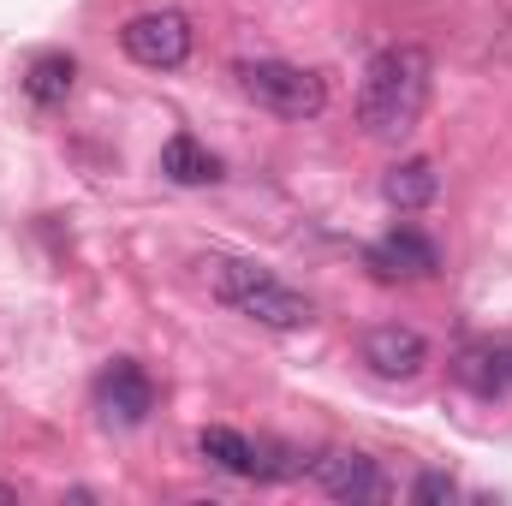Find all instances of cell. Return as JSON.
Listing matches in <instances>:
<instances>
[{
    "instance_id": "1",
    "label": "cell",
    "mask_w": 512,
    "mask_h": 506,
    "mask_svg": "<svg viewBox=\"0 0 512 506\" xmlns=\"http://www.w3.org/2000/svg\"><path fill=\"white\" fill-rule=\"evenodd\" d=\"M423 102H429V54L417 42H393V48H382L364 66L358 126H364V137H376V143H399V137L417 131Z\"/></svg>"
},
{
    "instance_id": "2",
    "label": "cell",
    "mask_w": 512,
    "mask_h": 506,
    "mask_svg": "<svg viewBox=\"0 0 512 506\" xmlns=\"http://www.w3.org/2000/svg\"><path fill=\"white\" fill-rule=\"evenodd\" d=\"M203 280H209V292L227 304V310H239V316H251L262 328H310L316 322V304L304 298V292H292L286 280H274L268 268H256L245 256H209L203 262Z\"/></svg>"
},
{
    "instance_id": "3",
    "label": "cell",
    "mask_w": 512,
    "mask_h": 506,
    "mask_svg": "<svg viewBox=\"0 0 512 506\" xmlns=\"http://www.w3.org/2000/svg\"><path fill=\"white\" fill-rule=\"evenodd\" d=\"M239 90L256 108H268L274 120H316L328 108V84L310 66H292V60H245Z\"/></svg>"
},
{
    "instance_id": "4",
    "label": "cell",
    "mask_w": 512,
    "mask_h": 506,
    "mask_svg": "<svg viewBox=\"0 0 512 506\" xmlns=\"http://www.w3.org/2000/svg\"><path fill=\"white\" fill-rule=\"evenodd\" d=\"M120 48H126L137 66H149V72H173V66L191 60V18L173 12V6L137 12L126 30H120Z\"/></svg>"
},
{
    "instance_id": "5",
    "label": "cell",
    "mask_w": 512,
    "mask_h": 506,
    "mask_svg": "<svg viewBox=\"0 0 512 506\" xmlns=\"http://www.w3.org/2000/svg\"><path fill=\"white\" fill-rule=\"evenodd\" d=\"M96 411H102V423H114V429H137V423L155 411V381H149V370H143L137 358H114V364L96 376Z\"/></svg>"
},
{
    "instance_id": "6",
    "label": "cell",
    "mask_w": 512,
    "mask_h": 506,
    "mask_svg": "<svg viewBox=\"0 0 512 506\" xmlns=\"http://www.w3.org/2000/svg\"><path fill=\"white\" fill-rule=\"evenodd\" d=\"M310 477L322 483L328 501H352V506H370L387 501V477L370 453H352V447H334L322 459H310Z\"/></svg>"
},
{
    "instance_id": "7",
    "label": "cell",
    "mask_w": 512,
    "mask_h": 506,
    "mask_svg": "<svg viewBox=\"0 0 512 506\" xmlns=\"http://www.w3.org/2000/svg\"><path fill=\"white\" fill-rule=\"evenodd\" d=\"M358 352H364V364L382 381H411V376H423V364H429V340H423L417 328H405V322L370 328V334L358 340Z\"/></svg>"
},
{
    "instance_id": "8",
    "label": "cell",
    "mask_w": 512,
    "mask_h": 506,
    "mask_svg": "<svg viewBox=\"0 0 512 506\" xmlns=\"http://www.w3.org/2000/svg\"><path fill=\"white\" fill-rule=\"evenodd\" d=\"M370 268H376L382 280H429V274H441V251H435L429 233L393 227L382 245H370Z\"/></svg>"
},
{
    "instance_id": "9",
    "label": "cell",
    "mask_w": 512,
    "mask_h": 506,
    "mask_svg": "<svg viewBox=\"0 0 512 506\" xmlns=\"http://www.w3.org/2000/svg\"><path fill=\"white\" fill-rule=\"evenodd\" d=\"M453 376L459 387H471L477 399H501L512 381H507V358H501V340H471L459 358H453Z\"/></svg>"
},
{
    "instance_id": "10",
    "label": "cell",
    "mask_w": 512,
    "mask_h": 506,
    "mask_svg": "<svg viewBox=\"0 0 512 506\" xmlns=\"http://www.w3.org/2000/svg\"><path fill=\"white\" fill-rule=\"evenodd\" d=\"M435 191H441V179H435V167L423 161V155H411V161H393L382 179V197L387 209H399V215H411V209H429L435 203Z\"/></svg>"
},
{
    "instance_id": "11",
    "label": "cell",
    "mask_w": 512,
    "mask_h": 506,
    "mask_svg": "<svg viewBox=\"0 0 512 506\" xmlns=\"http://www.w3.org/2000/svg\"><path fill=\"white\" fill-rule=\"evenodd\" d=\"M161 173H167L173 185H215V179H221V161H215L191 131H173V137L161 143Z\"/></svg>"
},
{
    "instance_id": "12",
    "label": "cell",
    "mask_w": 512,
    "mask_h": 506,
    "mask_svg": "<svg viewBox=\"0 0 512 506\" xmlns=\"http://www.w3.org/2000/svg\"><path fill=\"white\" fill-rule=\"evenodd\" d=\"M72 84H78V60L72 54H36L30 72H24V90H30L36 108H60L72 96Z\"/></svg>"
},
{
    "instance_id": "13",
    "label": "cell",
    "mask_w": 512,
    "mask_h": 506,
    "mask_svg": "<svg viewBox=\"0 0 512 506\" xmlns=\"http://www.w3.org/2000/svg\"><path fill=\"white\" fill-rule=\"evenodd\" d=\"M197 453H203L209 465H221V471L256 483V441L251 435H239V429H227V423H209V429L197 435Z\"/></svg>"
},
{
    "instance_id": "14",
    "label": "cell",
    "mask_w": 512,
    "mask_h": 506,
    "mask_svg": "<svg viewBox=\"0 0 512 506\" xmlns=\"http://www.w3.org/2000/svg\"><path fill=\"white\" fill-rule=\"evenodd\" d=\"M459 495V483L447 477V471H423L417 483H411V501L417 506H435V501H453Z\"/></svg>"
},
{
    "instance_id": "15",
    "label": "cell",
    "mask_w": 512,
    "mask_h": 506,
    "mask_svg": "<svg viewBox=\"0 0 512 506\" xmlns=\"http://www.w3.org/2000/svg\"><path fill=\"white\" fill-rule=\"evenodd\" d=\"M501 358H507V381H512V340H501Z\"/></svg>"
},
{
    "instance_id": "16",
    "label": "cell",
    "mask_w": 512,
    "mask_h": 506,
    "mask_svg": "<svg viewBox=\"0 0 512 506\" xmlns=\"http://www.w3.org/2000/svg\"><path fill=\"white\" fill-rule=\"evenodd\" d=\"M0 501H18V489H12V483H0Z\"/></svg>"
}]
</instances>
